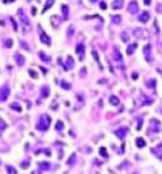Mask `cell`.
Returning <instances> with one entry per match:
<instances>
[{
    "label": "cell",
    "mask_w": 162,
    "mask_h": 174,
    "mask_svg": "<svg viewBox=\"0 0 162 174\" xmlns=\"http://www.w3.org/2000/svg\"><path fill=\"white\" fill-rule=\"evenodd\" d=\"M6 170L9 172V174H17V170L13 167H10V165H8L6 167Z\"/></svg>",
    "instance_id": "cell-19"
},
{
    "label": "cell",
    "mask_w": 162,
    "mask_h": 174,
    "mask_svg": "<svg viewBox=\"0 0 162 174\" xmlns=\"http://www.w3.org/2000/svg\"><path fill=\"white\" fill-rule=\"evenodd\" d=\"M123 6V0H114L113 4H111V8L113 9H119Z\"/></svg>",
    "instance_id": "cell-11"
},
{
    "label": "cell",
    "mask_w": 162,
    "mask_h": 174,
    "mask_svg": "<svg viewBox=\"0 0 162 174\" xmlns=\"http://www.w3.org/2000/svg\"><path fill=\"white\" fill-rule=\"evenodd\" d=\"M29 74H30V76H33V78H37V76H38V75L35 74L33 70H29Z\"/></svg>",
    "instance_id": "cell-29"
},
{
    "label": "cell",
    "mask_w": 162,
    "mask_h": 174,
    "mask_svg": "<svg viewBox=\"0 0 162 174\" xmlns=\"http://www.w3.org/2000/svg\"><path fill=\"white\" fill-rule=\"evenodd\" d=\"M136 48H137V43H132V44H129L128 48H127V53H128V55H132L133 51L136 50Z\"/></svg>",
    "instance_id": "cell-13"
},
{
    "label": "cell",
    "mask_w": 162,
    "mask_h": 174,
    "mask_svg": "<svg viewBox=\"0 0 162 174\" xmlns=\"http://www.w3.org/2000/svg\"><path fill=\"white\" fill-rule=\"evenodd\" d=\"M8 97H9V87L4 85L1 89H0V100H1V102L6 100Z\"/></svg>",
    "instance_id": "cell-2"
},
{
    "label": "cell",
    "mask_w": 162,
    "mask_h": 174,
    "mask_svg": "<svg viewBox=\"0 0 162 174\" xmlns=\"http://www.w3.org/2000/svg\"><path fill=\"white\" fill-rule=\"evenodd\" d=\"M109 100H110V104H114V106H118V104H119V99H118V97L111 95Z\"/></svg>",
    "instance_id": "cell-15"
},
{
    "label": "cell",
    "mask_w": 162,
    "mask_h": 174,
    "mask_svg": "<svg viewBox=\"0 0 162 174\" xmlns=\"http://www.w3.org/2000/svg\"><path fill=\"white\" fill-rule=\"evenodd\" d=\"M145 3H146V5H150V4H151V0H145Z\"/></svg>",
    "instance_id": "cell-35"
},
{
    "label": "cell",
    "mask_w": 162,
    "mask_h": 174,
    "mask_svg": "<svg viewBox=\"0 0 162 174\" xmlns=\"http://www.w3.org/2000/svg\"><path fill=\"white\" fill-rule=\"evenodd\" d=\"M129 12L130 13H136L137 10H138V4H137V1H132L129 4Z\"/></svg>",
    "instance_id": "cell-8"
},
{
    "label": "cell",
    "mask_w": 162,
    "mask_h": 174,
    "mask_svg": "<svg viewBox=\"0 0 162 174\" xmlns=\"http://www.w3.org/2000/svg\"><path fill=\"white\" fill-rule=\"evenodd\" d=\"M67 9H69L67 5H62V10L65 12V17H67V14H69V10H67Z\"/></svg>",
    "instance_id": "cell-26"
},
{
    "label": "cell",
    "mask_w": 162,
    "mask_h": 174,
    "mask_svg": "<svg viewBox=\"0 0 162 174\" xmlns=\"http://www.w3.org/2000/svg\"><path fill=\"white\" fill-rule=\"evenodd\" d=\"M12 24H13V27H14V31H17V24H15V20L12 18Z\"/></svg>",
    "instance_id": "cell-32"
},
{
    "label": "cell",
    "mask_w": 162,
    "mask_h": 174,
    "mask_svg": "<svg viewBox=\"0 0 162 174\" xmlns=\"http://www.w3.org/2000/svg\"><path fill=\"white\" fill-rule=\"evenodd\" d=\"M100 8L105 10V9H106V3H105V1H101V3H100Z\"/></svg>",
    "instance_id": "cell-28"
},
{
    "label": "cell",
    "mask_w": 162,
    "mask_h": 174,
    "mask_svg": "<svg viewBox=\"0 0 162 174\" xmlns=\"http://www.w3.org/2000/svg\"><path fill=\"white\" fill-rule=\"evenodd\" d=\"M5 126H6V124L4 123V121H3L1 118H0V131H3L4 128H5Z\"/></svg>",
    "instance_id": "cell-25"
},
{
    "label": "cell",
    "mask_w": 162,
    "mask_h": 174,
    "mask_svg": "<svg viewBox=\"0 0 162 174\" xmlns=\"http://www.w3.org/2000/svg\"><path fill=\"white\" fill-rule=\"evenodd\" d=\"M137 146L138 148H143V146H146V141L142 139V137H138L137 139Z\"/></svg>",
    "instance_id": "cell-16"
},
{
    "label": "cell",
    "mask_w": 162,
    "mask_h": 174,
    "mask_svg": "<svg viewBox=\"0 0 162 174\" xmlns=\"http://www.w3.org/2000/svg\"><path fill=\"white\" fill-rule=\"evenodd\" d=\"M161 159H162V155H161Z\"/></svg>",
    "instance_id": "cell-39"
},
{
    "label": "cell",
    "mask_w": 162,
    "mask_h": 174,
    "mask_svg": "<svg viewBox=\"0 0 162 174\" xmlns=\"http://www.w3.org/2000/svg\"><path fill=\"white\" fill-rule=\"evenodd\" d=\"M62 128H64V123H62V122H58V123L56 124V130L60 131V130H62Z\"/></svg>",
    "instance_id": "cell-24"
},
{
    "label": "cell",
    "mask_w": 162,
    "mask_h": 174,
    "mask_svg": "<svg viewBox=\"0 0 162 174\" xmlns=\"http://www.w3.org/2000/svg\"><path fill=\"white\" fill-rule=\"evenodd\" d=\"M90 1H96V0H90Z\"/></svg>",
    "instance_id": "cell-38"
},
{
    "label": "cell",
    "mask_w": 162,
    "mask_h": 174,
    "mask_svg": "<svg viewBox=\"0 0 162 174\" xmlns=\"http://www.w3.org/2000/svg\"><path fill=\"white\" fill-rule=\"evenodd\" d=\"M15 60H17V64L22 66V65H24V57L20 55V53H15Z\"/></svg>",
    "instance_id": "cell-10"
},
{
    "label": "cell",
    "mask_w": 162,
    "mask_h": 174,
    "mask_svg": "<svg viewBox=\"0 0 162 174\" xmlns=\"http://www.w3.org/2000/svg\"><path fill=\"white\" fill-rule=\"evenodd\" d=\"M40 39H42V42H44L46 44H51V38L48 37L46 34V32H42L40 33Z\"/></svg>",
    "instance_id": "cell-7"
},
{
    "label": "cell",
    "mask_w": 162,
    "mask_h": 174,
    "mask_svg": "<svg viewBox=\"0 0 162 174\" xmlns=\"http://www.w3.org/2000/svg\"><path fill=\"white\" fill-rule=\"evenodd\" d=\"M53 5V0H47V3H46V5H44V8H43V10H42V13H46L49 8H51Z\"/></svg>",
    "instance_id": "cell-14"
},
{
    "label": "cell",
    "mask_w": 162,
    "mask_h": 174,
    "mask_svg": "<svg viewBox=\"0 0 162 174\" xmlns=\"http://www.w3.org/2000/svg\"><path fill=\"white\" fill-rule=\"evenodd\" d=\"M40 122L42 123L37 124V128L40 130V131H47V128L49 127V124H51V118H49L47 114H44L42 117V119H40Z\"/></svg>",
    "instance_id": "cell-1"
},
{
    "label": "cell",
    "mask_w": 162,
    "mask_h": 174,
    "mask_svg": "<svg viewBox=\"0 0 162 174\" xmlns=\"http://www.w3.org/2000/svg\"><path fill=\"white\" fill-rule=\"evenodd\" d=\"M39 57H40V59H42V60H44L46 62H49V57H48L47 55H44L43 52H40V53H39Z\"/></svg>",
    "instance_id": "cell-18"
},
{
    "label": "cell",
    "mask_w": 162,
    "mask_h": 174,
    "mask_svg": "<svg viewBox=\"0 0 162 174\" xmlns=\"http://www.w3.org/2000/svg\"><path fill=\"white\" fill-rule=\"evenodd\" d=\"M125 132H127V128H120V130H118V131H115V135L119 137V139H123V137L125 136Z\"/></svg>",
    "instance_id": "cell-12"
},
{
    "label": "cell",
    "mask_w": 162,
    "mask_h": 174,
    "mask_svg": "<svg viewBox=\"0 0 162 174\" xmlns=\"http://www.w3.org/2000/svg\"><path fill=\"white\" fill-rule=\"evenodd\" d=\"M133 34L136 36V37H138V38H142V37H148V34L147 33H145V31L143 29H141V28H137V29H134V32H133Z\"/></svg>",
    "instance_id": "cell-5"
},
{
    "label": "cell",
    "mask_w": 162,
    "mask_h": 174,
    "mask_svg": "<svg viewBox=\"0 0 162 174\" xmlns=\"http://www.w3.org/2000/svg\"><path fill=\"white\" fill-rule=\"evenodd\" d=\"M61 85H62V87H64L65 89H70V84H66V83H62V84H61Z\"/></svg>",
    "instance_id": "cell-31"
},
{
    "label": "cell",
    "mask_w": 162,
    "mask_h": 174,
    "mask_svg": "<svg viewBox=\"0 0 162 174\" xmlns=\"http://www.w3.org/2000/svg\"><path fill=\"white\" fill-rule=\"evenodd\" d=\"M114 60H116L118 62L122 61V55H120V52H119L118 50H115V51H114Z\"/></svg>",
    "instance_id": "cell-17"
},
{
    "label": "cell",
    "mask_w": 162,
    "mask_h": 174,
    "mask_svg": "<svg viewBox=\"0 0 162 174\" xmlns=\"http://www.w3.org/2000/svg\"><path fill=\"white\" fill-rule=\"evenodd\" d=\"M5 46L6 47H12L13 46V41H12V39H8V41L5 42Z\"/></svg>",
    "instance_id": "cell-27"
},
{
    "label": "cell",
    "mask_w": 162,
    "mask_h": 174,
    "mask_svg": "<svg viewBox=\"0 0 162 174\" xmlns=\"http://www.w3.org/2000/svg\"><path fill=\"white\" fill-rule=\"evenodd\" d=\"M84 50H85V46H84V43H79L77 46H76V52L79 53V56H80V60H82V57H84Z\"/></svg>",
    "instance_id": "cell-4"
},
{
    "label": "cell",
    "mask_w": 162,
    "mask_h": 174,
    "mask_svg": "<svg viewBox=\"0 0 162 174\" xmlns=\"http://www.w3.org/2000/svg\"><path fill=\"white\" fill-rule=\"evenodd\" d=\"M148 19H150V13H148V12H143L142 14L139 15V18H138V20L142 22V23H146Z\"/></svg>",
    "instance_id": "cell-6"
},
{
    "label": "cell",
    "mask_w": 162,
    "mask_h": 174,
    "mask_svg": "<svg viewBox=\"0 0 162 174\" xmlns=\"http://www.w3.org/2000/svg\"><path fill=\"white\" fill-rule=\"evenodd\" d=\"M67 34H69V36L72 34V27H70V28H69V33H67Z\"/></svg>",
    "instance_id": "cell-34"
},
{
    "label": "cell",
    "mask_w": 162,
    "mask_h": 174,
    "mask_svg": "<svg viewBox=\"0 0 162 174\" xmlns=\"http://www.w3.org/2000/svg\"><path fill=\"white\" fill-rule=\"evenodd\" d=\"M20 167L23 168V169H25V168H28V167H29V163H24V164L22 163V164H20Z\"/></svg>",
    "instance_id": "cell-30"
},
{
    "label": "cell",
    "mask_w": 162,
    "mask_h": 174,
    "mask_svg": "<svg viewBox=\"0 0 162 174\" xmlns=\"http://www.w3.org/2000/svg\"><path fill=\"white\" fill-rule=\"evenodd\" d=\"M44 154L49 156V155H51V151H49V149H46V150H44Z\"/></svg>",
    "instance_id": "cell-33"
},
{
    "label": "cell",
    "mask_w": 162,
    "mask_h": 174,
    "mask_svg": "<svg viewBox=\"0 0 162 174\" xmlns=\"http://www.w3.org/2000/svg\"><path fill=\"white\" fill-rule=\"evenodd\" d=\"M100 155L101 156H104L105 159L108 158V154H106V149H104V148H100Z\"/></svg>",
    "instance_id": "cell-20"
},
{
    "label": "cell",
    "mask_w": 162,
    "mask_h": 174,
    "mask_svg": "<svg viewBox=\"0 0 162 174\" xmlns=\"http://www.w3.org/2000/svg\"><path fill=\"white\" fill-rule=\"evenodd\" d=\"M39 168H40V169H48L49 165H48L47 163H43V164H42V163H39Z\"/></svg>",
    "instance_id": "cell-23"
},
{
    "label": "cell",
    "mask_w": 162,
    "mask_h": 174,
    "mask_svg": "<svg viewBox=\"0 0 162 174\" xmlns=\"http://www.w3.org/2000/svg\"><path fill=\"white\" fill-rule=\"evenodd\" d=\"M32 14L35 15V8H32Z\"/></svg>",
    "instance_id": "cell-36"
},
{
    "label": "cell",
    "mask_w": 162,
    "mask_h": 174,
    "mask_svg": "<svg viewBox=\"0 0 162 174\" xmlns=\"http://www.w3.org/2000/svg\"><path fill=\"white\" fill-rule=\"evenodd\" d=\"M143 51H145V56H146V60L148 62L152 61V57H151V44L148 43L145 46V48H143Z\"/></svg>",
    "instance_id": "cell-3"
},
{
    "label": "cell",
    "mask_w": 162,
    "mask_h": 174,
    "mask_svg": "<svg viewBox=\"0 0 162 174\" xmlns=\"http://www.w3.org/2000/svg\"><path fill=\"white\" fill-rule=\"evenodd\" d=\"M12 1H14V0H4V3H12Z\"/></svg>",
    "instance_id": "cell-37"
},
{
    "label": "cell",
    "mask_w": 162,
    "mask_h": 174,
    "mask_svg": "<svg viewBox=\"0 0 162 174\" xmlns=\"http://www.w3.org/2000/svg\"><path fill=\"white\" fill-rule=\"evenodd\" d=\"M10 107H12V108H14V109H17L18 112H20V111H22V108L19 107V104H17V103H13V104H12Z\"/></svg>",
    "instance_id": "cell-21"
},
{
    "label": "cell",
    "mask_w": 162,
    "mask_h": 174,
    "mask_svg": "<svg viewBox=\"0 0 162 174\" xmlns=\"http://www.w3.org/2000/svg\"><path fill=\"white\" fill-rule=\"evenodd\" d=\"M120 19H122V17H120V15H115V17H113V22H115V23H120Z\"/></svg>",
    "instance_id": "cell-22"
},
{
    "label": "cell",
    "mask_w": 162,
    "mask_h": 174,
    "mask_svg": "<svg viewBox=\"0 0 162 174\" xmlns=\"http://www.w3.org/2000/svg\"><path fill=\"white\" fill-rule=\"evenodd\" d=\"M18 15L20 17V19H22V23H24L25 25H29V22H28V19H27V17L24 15V13L22 12V10H19L18 12Z\"/></svg>",
    "instance_id": "cell-9"
}]
</instances>
